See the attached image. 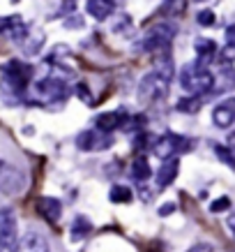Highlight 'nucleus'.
<instances>
[{"mask_svg": "<svg viewBox=\"0 0 235 252\" xmlns=\"http://www.w3.org/2000/svg\"><path fill=\"white\" fill-rule=\"evenodd\" d=\"M180 86L191 95H208V93H212L214 74L205 67L203 63H191V65L182 67Z\"/></svg>", "mask_w": 235, "mask_h": 252, "instance_id": "obj_1", "label": "nucleus"}, {"mask_svg": "<svg viewBox=\"0 0 235 252\" xmlns=\"http://www.w3.org/2000/svg\"><path fill=\"white\" fill-rule=\"evenodd\" d=\"M19 243V229H16V215L12 208H0V248L5 252H14Z\"/></svg>", "mask_w": 235, "mask_h": 252, "instance_id": "obj_2", "label": "nucleus"}, {"mask_svg": "<svg viewBox=\"0 0 235 252\" xmlns=\"http://www.w3.org/2000/svg\"><path fill=\"white\" fill-rule=\"evenodd\" d=\"M26 188V176L16 167L0 160V190L5 194H19Z\"/></svg>", "mask_w": 235, "mask_h": 252, "instance_id": "obj_3", "label": "nucleus"}, {"mask_svg": "<svg viewBox=\"0 0 235 252\" xmlns=\"http://www.w3.org/2000/svg\"><path fill=\"white\" fill-rule=\"evenodd\" d=\"M30 65H23L19 61H9L5 67H2V74H5V84L9 88H14L16 93H21L26 86H28V79H30Z\"/></svg>", "mask_w": 235, "mask_h": 252, "instance_id": "obj_4", "label": "nucleus"}, {"mask_svg": "<svg viewBox=\"0 0 235 252\" xmlns=\"http://www.w3.org/2000/svg\"><path fill=\"white\" fill-rule=\"evenodd\" d=\"M166 84H168L166 74H148V77L141 81V86H138V97L145 99V102L159 99L161 95L166 93Z\"/></svg>", "mask_w": 235, "mask_h": 252, "instance_id": "obj_5", "label": "nucleus"}, {"mask_svg": "<svg viewBox=\"0 0 235 252\" xmlns=\"http://www.w3.org/2000/svg\"><path fill=\"white\" fill-rule=\"evenodd\" d=\"M175 28L168 23H159L155 31L143 39V44H138V51H155V49H164V46L173 39Z\"/></svg>", "mask_w": 235, "mask_h": 252, "instance_id": "obj_6", "label": "nucleus"}, {"mask_svg": "<svg viewBox=\"0 0 235 252\" xmlns=\"http://www.w3.org/2000/svg\"><path fill=\"white\" fill-rule=\"evenodd\" d=\"M0 35L12 39V42H23L28 37V26L19 14L0 16Z\"/></svg>", "mask_w": 235, "mask_h": 252, "instance_id": "obj_7", "label": "nucleus"}, {"mask_svg": "<svg viewBox=\"0 0 235 252\" xmlns=\"http://www.w3.org/2000/svg\"><path fill=\"white\" fill-rule=\"evenodd\" d=\"M182 151V139L178 134H161L155 146H152V153L157 155L159 160H171L175 153Z\"/></svg>", "mask_w": 235, "mask_h": 252, "instance_id": "obj_8", "label": "nucleus"}, {"mask_svg": "<svg viewBox=\"0 0 235 252\" xmlns=\"http://www.w3.org/2000/svg\"><path fill=\"white\" fill-rule=\"evenodd\" d=\"M37 93L44 99H65L67 95V86L58 77H46L37 84Z\"/></svg>", "mask_w": 235, "mask_h": 252, "instance_id": "obj_9", "label": "nucleus"}, {"mask_svg": "<svg viewBox=\"0 0 235 252\" xmlns=\"http://www.w3.org/2000/svg\"><path fill=\"white\" fill-rule=\"evenodd\" d=\"M14 252H51L49 250V243H46V238L37 231H28V234H23L19 238V243H16Z\"/></svg>", "mask_w": 235, "mask_h": 252, "instance_id": "obj_10", "label": "nucleus"}, {"mask_svg": "<svg viewBox=\"0 0 235 252\" xmlns=\"http://www.w3.org/2000/svg\"><path fill=\"white\" fill-rule=\"evenodd\" d=\"M212 123L217 127H231L235 123V97L217 104L212 111Z\"/></svg>", "mask_w": 235, "mask_h": 252, "instance_id": "obj_11", "label": "nucleus"}, {"mask_svg": "<svg viewBox=\"0 0 235 252\" xmlns=\"http://www.w3.org/2000/svg\"><path fill=\"white\" fill-rule=\"evenodd\" d=\"M108 132H102L97 127V130H88L83 132L81 137H78V146L81 148H85V151H99V148H106L108 144H111V139L106 137Z\"/></svg>", "mask_w": 235, "mask_h": 252, "instance_id": "obj_12", "label": "nucleus"}, {"mask_svg": "<svg viewBox=\"0 0 235 252\" xmlns=\"http://www.w3.org/2000/svg\"><path fill=\"white\" fill-rule=\"evenodd\" d=\"M37 211L46 222H58L62 215V204L53 197H42L37 199Z\"/></svg>", "mask_w": 235, "mask_h": 252, "instance_id": "obj_13", "label": "nucleus"}, {"mask_svg": "<svg viewBox=\"0 0 235 252\" xmlns=\"http://www.w3.org/2000/svg\"><path fill=\"white\" fill-rule=\"evenodd\" d=\"M85 9H88V14H90L92 19H99V21H104V19H108V16L113 14L115 0H88Z\"/></svg>", "mask_w": 235, "mask_h": 252, "instance_id": "obj_14", "label": "nucleus"}, {"mask_svg": "<svg viewBox=\"0 0 235 252\" xmlns=\"http://www.w3.org/2000/svg\"><path fill=\"white\" fill-rule=\"evenodd\" d=\"M178 169H180V162L178 160H164V164H161V169L157 171V185L159 188H168V185L175 181V176H178Z\"/></svg>", "mask_w": 235, "mask_h": 252, "instance_id": "obj_15", "label": "nucleus"}, {"mask_svg": "<svg viewBox=\"0 0 235 252\" xmlns=\"http://www.w3.org/2000/svg\"><path fill=\"white\" fill-rule=\"evenodd\" d=\"M231 88H235V69L226 67V69H221L219 74L214 77L212 93H228Z\"/></svg>", "mask_w": 235, "mask_h": 252, "instance_id": "obj_16", "label": "nucleus"}, {"mask_svg": "<svg viewBox=\"0 0 235 252\" xmlns=\"http://www.w3.org/2000/svg\"><path fill=\"white\" fill-rule=\"evenodd\" d=\"M152 174L150 164H148V160L145 158H136L134 160V164H131V176H134V181H138V183H143V181H148Z\"/></svg>", "mask_w": 235, "mask_h": 252, "instance_id": "obj_17", "label": "nucleus"}, {"mask_svg": "<svg viewBox=\"0 0 235 252\" xmlns=\"http://www.w3.org/2000/svg\"><path fill=\"white\" fill-rule=\"evenodd\" d=\"M194 49H196V54H198V58H201V63H210V58L214 56V44H212V39H205V37H201V39H196V44H194Z\"/></svg>", "mask_w": 235, "mask_h": 252, "instance_id": "obj_18", "label": "nucleus"}, {"mask_svg": "<svg viewBox=\"0 0 235 252\" xmlns=\"http://www.w3.org/2000/svg\"><path fill=\"white\" fill-rule=\"evenodd\" d=\"M122 125V116L120 114H102L97 118V127L102 132H111L115 127H120Z\"/></svg>", "mask_w": 235, "mask_h": 252, "instance_id": "obj_19", "label": "nucleus"}, {"mask_svg": "<svg viewBox=\"0 0 235 252\" xmlns=\"http://www.w3.org/2000/svg\"><path fill=\"white\" fill-rule=\"evenodd\" d=\"M90 229H92L90 220H88V218H83V215H78V218L74 220V224H72V236H74V238H83V236H88V234H90Z\"/></svg>", "mask_w": 235, "mask_h": 252, "instance_id": "obj_20", "label": "nucleus"}, {"mask_svg": "<svg viewBox=\"0 0 235 252\" xmlns=\"http://www.w3.org/2000/svg\"><path fill=\"white\" fill-rule=\"evenodd\" d=\"M108 199L113 204H127V201H131V190L125 188V185H115L113 190H111V194H108Z\"/></svg>", "mask_w": 235, "mask_h": 252, "instance_id": "obj_21", "label": "nucleus"}, {"mask_svg": "<svg viewBox=\"0 0 235 252\" xmlns=\"http://www.w3.org/2000/svg\"><path fill=\"white\" fill-rule=\"evenodd\" d=\"M184 7H187V0H164V5H161V9H164V14L166 16L182 14Z\"/></svg>", "mask_w": 235, "mask_h": 252, "instance_id": "obj_22", "label": "nucleus"}, {"mask_svg": "<svg viewBox=\"0 0 235 252\" xmlns=\"http://www.w3.org/2000/svg\"><path fill=\"white\" fill-rule=\"evenodd\" d=\"M214 153H217L219 160H224L226 164H231V167L235 169V151H231L226 146H214Z\"/></svg>", "mask_w": 235, "mask_h": 252, "instance_id": "obj_23", "label": "nucleus"}, {"mask_svg": "<svg viewBox=\"0 0 235 252\" xmlns=\"http://www.w3.org/2000/svg\"><path fill=\"white\" fill-rule=\"evenodd\" d=\"M196 21L201 23V26H205V28H210V26L214 23V14L210 12V9H201L198 16H196Z\"/></svg>", "mask_w": 235, "mask_h": 252, "instance_id": "obj_24", "label": "nucleus"}, {"mask_svg": "<svg viewBox=\"0 0 235 252\" xmlns=\"http://www.w3.org/2000/svg\"><path fill=\"white\" fill-rule=\"evenodd\" d=\"M226 46H228V51H231V54L235 51V23L226 28Z\"/></svg>", "mask_w": 235, "mask_h": 252, "instance_id": "obj_25", "label": "nucleus"}, {"mask_svg": "<svg viewBox=\"0 0 235 252\" xmlns=\"http://www.w3.org/2000/svg\"><path fill=\"white\" fill-rule=\"evenodd\" d=\"M178 109H182V111H196V109H201V99L194 97V102H180Z\"/></svg>", "mask_w": 235, "mask_h": 252, "instance_id": "obj_26", "label": "nucleus"}, {"mask_svg": "<svg viewBox=\"0 0 235 252\" xmlns=\"http://www.w3.org/2000/svg\"><path fill=\"white\" fill-rule=\"evenodd\" d=\"M228 206H231L228 197H221V199H217V201H212V211H214V213H219V211H226Z\"/></svg>", "mask_w": 235, "mask_h": 252, "instance_id": "obj_27", "label": "nucleus"}, {"mask_svg": "<svg viewBox=\"0 0 235 252\" xmlns=\"http://www.w3.org/2000/svg\"><path fill=\"white\" fill-rule=\"evenodd\" d=\"M187 252H212V245H208V243H198V245H194V248H189Z\"/></svg>", "mask_w": 235, "mask_h": 252, "instance_id": "obj_28", "label": "nucleus"}, {"mask_svg": "<svg viewBox=\"0 0 235 252\" xmlns=\"http://www.w3.org/2000/svg\"><path fill=\"white\" fill-rule=\"evenodd\" d=\"M173 208H175V206H173V204H166V206L161 208L159 213H161V215H171V213H173Z\"/></svg>", "mask_w": 235, "mask_h": 252, "instance_id": "obj_29", "label": "nucleus"}, {"mask_svg": "<svg viewBox=\"0 0 235 252\" xmlns=\"http://www.w3.org/2000/svg\"><path fill=\"white\" fill-rule=\"evenodd\" d=\"M228 227H231V231H233V234H235V213L231 215V220H228Z\"/></svg>", "mask_w": 235, "mask_h": 252, "instance_id": "obj_30", "label": "nucleus"}, {"mask_svg": "<svg viewBox=\"0 0 235 252\" xmlns=\"http://www.w3.org/2000/svg\"><path fill=\"white\" fill-rule=\"evenodd\" d=\"M198 2H203V0H198Z\"/></svg>", "mask_w": 235, "mask_h": 252, "instance_id": "obj_31", "label": "nucleus"}]
</instances>
